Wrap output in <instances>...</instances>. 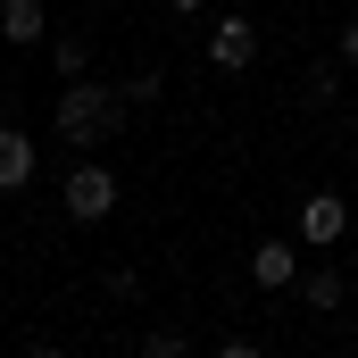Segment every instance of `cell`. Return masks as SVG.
Listing matches in <instances>:
<instances>
[{"mask_svg": "<svg viewBox=\"0 0 358 358\" xmlns=\"http://www.w3.org/2000/svg\"><path fill=\"white\" fill-rule=\"evenodd\" d=\"M117 100H125V108H150V100H159V76H125Z\"/></svg>", "mask_w": 358, "mask_h": 358, "instance_id": "obj_11", "label": "cell"}, {"mask_svg": "<svg viewBox=\"0 0 358 358\" xmlns=\"http://www.w3.org/2000/svg\"><path fill=\"white\" fill-rule=\"evenodd\" d=\"M167 8H176V17H200V8H208V0H167Z\"/></svg>", "mask_w": 358, "mask_h": 358, "instance_id": "obj_15", "label": "cell"}, {"mask_svg": "<svg viewBox=\"0 0 358 358\" xmlns=\"http://www.w3.org/2000/svg\"><path fill=\"white\" fill-rule=\"evenodd\" d=\"M334 50H342V67H358V17L342 25V42H334Z\"/></svg>", "mask_w": 358, "mask_h": 358, "instance_id": "obj_13", "label": "cell"}, {"mask_svg": "<svg viewBox=\"0 0 358 358\" xmlns=\"http://www.w3.org/2000/svg\"><path fill=\"white\" fill-rule=\"evenodd\" d=\"M250 283L292 292V283H300V267H292V242H259V250H250Z\"/></svg>", "mask_w": 358, "mask_h": 358, "instance_id": "obj_6", "label": "cell"}, {"mask_svg": "<svg viewBox=\"0 0 358 358\" xmlns=\"http://www.w3.org/2000/svg\"><path fill=\"white\" fill-rule=\"evenodd\" d=\"M25 358H67V350H50V342H34V350H25Z\"/></svg>", "mask_w": 358, "mask_h": 358, "instance_id": "obj_16", "label": "cell"}, {"mask_svg": "<svg viewBox=\"0 0 358 358\" xmlns=\"http://www.w3.org/2000/svg\"><path fill=\"white\" fill-rule=\"evenodd\" d=\"M59 200H67V217H76V225H100V217L117 208V176H108L100 159H84V167H67Z\"/></svg>", "mask_w": 358, "mask_h": 358, "instance_id": "obj_2", "label": "cell"}, {"mask_svg": "<svg viewBox=\"0 0 358 358\" xmlns=\"http://www.w3.org/2000/svg\"><path fill=\"white\" fill-rule=\"evenodd\" d=\"M300 92H308V100H317V108H325V100H334V92H342V76H334V67H308V76H300Z\"/></svg>", "mask_w": 358, "mask_h": 358, "instance_id": "obj_10", "label": "cell"}, {"mask_svg": "<svg viewBox=\"0 0 358 358\" xmlns=\"http://www.w3.org/2000/svg\"><path fill=\"white\" fill-rule=\"evenodd\" d=\"M50 67H59V76H67V84H76V76H84V67H92V50H84V34H59V42H50Z\"/></svg>", "mask_w": 358, "mask_h": 358, "instance_id": "obj_9", "label": "cell"}, {"mask_svg": "<svg viewBox=\"0 0 358 358\" xmlns=\"http://www.w3.org/2000/svg\"><path fill=\"white\" fill-rule=\"evenodd\" d=\"M142 358H192V342H183V334H167V325H159V334L142 342Z\"/></svg>", "mask_w": 358, "mask_h": 358, "instance_id": "obj_12", "label": "cell"}, {"mask_svg": "<svg viewBox=\"0 0 358 358\" xmlns=\"http://www.w3.org/2000/svg\"><path fill=\"white\" fill-rule=\"evenodd\" d=\"M342 225H350V200H342V192H308V200H300V242L325 250V242H342Z\"/></svg>", "mask_w": 358, "mask_h": 358, "instance_id": "obj_4", "label": "cell"}, {"mask_svg": "<svg viewBox=\"0 0 358 358\" xmlns=\"http://www.w3.org/2000/svg\"><path fill=\"white\" fill-rule=\"evenodd\" d=\"M50 125H59V142H67V150H92V142H108V134L125 125V100H117L108 84H84V76H76V84L59 92Z\"/></svg>", "mask_w": 358, "mask_h": 358, "instance_id": "obj_1", "label": "cell"}, {"mask_svg": "<svg viewBox=\"0 0 358 358\" xmlns=\"http://www.w3.org/2000/svg\"><path fill=\"white\" fill-rule=\"evenodd\" d=\"M217 358H267V350H250V342H225V350H217Z\"/></svg>", "mask_w": 358, "mask_h": 358, "instance_id": "obj_14", "label": "cell"}, {"mask_svg": "<svg viewBox=\"0 0 358 358\" xmlns=\"http://www.w3.org/2000/svg\"><path fill=\"white\" fill-rule=\"evenodd\" d=\"M300 300H308V308H342V300H350V275L308 267V275H300Z\"/></svg>", "mask_w": 358, "mask_h": 358, "instance_id": "obj_8", "label": "cell"}, {"mask_svg": "<svg viewBox=\"0 0 358 358\" xmlns=\"http://www.w3.org/2000/svg\"><path fill=\"white\" fill-rule=\"evenodd\" d=\"M0 42H17V50L50 42V8L42 0H0Z\"/></svg>", "mask_w": 358, "mask_h": 358, "instance_id": "obj_5", "label": "cell"}, {"mask_svg": "<svg viewBox=\"0 0 358 358\" xmlns=\"http://www.w3.org/2000/svg\"><path fill=\"white\" fill-rule=\"evenodd\" d=\"M34 183V142L17 125H0V192H25Z\"/></svg>", "mask_w": 358, "mask_h": 358, "instance_id": "obj_7", "label": "cell"}, {"mask_svg": "<svg viewBox=\"0 0 358 358\" xmlns=\"http://www.w3.org/2000/svg\"><path fill=\"white\" fill-rule=\"evenodd\" d=\"M250 59H259V25H250V17H217V25H208V67H217V76H242Z\"/></svg>", "mask_w": 358, "mask_h": 358, "instance_id": "obj_3", "label": "cell"}]
</instances>
